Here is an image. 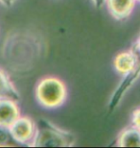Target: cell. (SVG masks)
I'll list each match as a JSON object with an SVG mask.
<instances>
[{"mask_svg":"<svg viewBox=\"0 0 140 148\" xmlns=\"http://www.w3.org/2000/svg\"><path fill=\"white\" fill-rule=\"evenodd\" d=\"M43 37L32 29L10 31L2 43L1 54L6 66L16 75H25L35 69L45 55Z\"/></svg>","mask_w":140,"mask_h":148,"instance_id":"cell-1","label":"cell"},{"mask_svg":"<svg viewBox=\"0 0 140 148\" xmlns=\"http://www.w3.org/2000/svg\"><path fill=\"white\" fill-rule=\"evenodd\" d=\"M76 137L69 131L57 126L46 118L36 122V133L31 147H72Z\"/></svg>","mask_w":140,"mask_h":148,"instance_id":"cell-2","label":"cell"},{"mask_svg":"<svg viewBox=\"0 0 140 148\" xmlns=\"http://www.w3.org/2000/svg\"><path fill=\"white\" fill-rule=\"evenodd\" d=\"M35 93L40 105L46 109H56L65 102L67 88L58 77L47 76L38 81Z\"/></svg>","mask_w":140,"mask_h":148,"instance_id":"cell-3","label":"cell"},{"mask_svg":"<svg viewBox=\"0 0 140 148\" xmlns=\"http://www.w3.org/2000/svg\"><path fill=\"white\" fill-rule=\"evenodd\" d=\"M14 140L20 145L31 146L36 133V122L31 117L20 115L9 127Z\"/></svg>","mask_w":140,"mask_h":148,"instance_id":"cell-4","label":"cell"},{"mask_svg":"<svg viewBox=\"0 0 140 148\" xmlns=\"http://www.w3.org/2000/svg\"><path fill=\"white\" fill-rule=\"evenodd\" d=\"M140 78V61L132 71L123 75V78L118 84V87L113 91L112 95L109 100V103L108 105V109L109 112L114 111L121 103L122 99L125 96L128 91H129L133 85L137 82V80Z\"/></svg>","mask_w":140,"mask_h":148,"instance_id":"cell-5","label":"cell"},{"mask_svg":"<svg viewBox=\"0 0 140 148\" xmlns=\"http://www.w3.org/2000/svg\"><path fill=\"white\" fill-rule=\"evenodd\" d=\"M140 61V52L133 44L130 50L118 53L113 60V66L116 72L122 76L130 72Z\"/></svg>","mask_w":140,"mask_h":148,"instance_id":"cell-6","label":"cell"},{"mask_svg":"<svg viewBox=\"0 0 140 148\" xmlns=\"http://www.w3.org/2000/svg\"><path fill=\"white\" fill-rule=\"evenodd\" d=\"M136 0H106L109 13L114 19L124 21L132 14Z\"/></svg>","mask_w":140,"mask_h":148,"instance_id":"cell-7","label":"cell"},{"mask_svg":"<svg viewBox=\"0 0 140 148\" xmlns=\"http://www.w3.org/2000/svg\"><path fill=\"white\" fill-rule=\"evenodd\" d=\"M17 101L10 98L0 99V124L10 127L20 116Z\"/></svg>","mask_w":140,"mask_h":148,"instance_id":"cell-8","label":"cell"},{"mask_svg":"<svg viewBox=\"0 0 140 148\" xmlns=\"http://www.w3.org/2000/svg\"><path fill=\"white\" fill-rule=\"evenodd\" d=\"M116 145L118 147H140V130L132 125L124 129L118 136Z\"/></svg>","mask_w":140,"mask_h":148,"instance_id":"cell-9","label":"cell"},{"mask_svg":"<svg viewBox=\"0 0 140 148\" xmlns=\"http://www.w3.org/2000/svg\"><path fill=\"white\" fill-rule=\"evenodd\" d=\"M1 98H10L18 102L20 94L9 76L0 69V99Z\"/></svg>","mask_w":140,"mask_h":148,"instance_id":"cell-10","label":"cell"},{"mask_svg":"<svg viewBox=\"0 0 140 148\" xmlns=\"http://www.w3.org/2000/svg\"><path fill=\"white\" fill-rule=\"evenodd\" d=\"M16 145H18V144L14 140L9 127L3 126L0 124V147H8V146H16Z\"/></svg>","mask_w":140,"mask_h":148,"instance_id":"cell-11","label":"cell"},{"mask_svg":"<svg viewBox=\"0 0 140 148\" xmlns=\"http://www.w3.org/2000/svg\"><path fill=\"white\" fill-rule=\"evenodd\" d=\"M132 125L140 130V108L133 111L132 114Z\"/></svg>","mask_w":140,"mask_h":148,"instance_id":"cell-12","label":"cell"},{"mask_svg":"<svg viewBox=\"0 0 140 148\" xmlns=\"http://www.w3.org/2000/svg\"><path fill=\"white\" fill-rule=\"evenodd\" d=\"M17 0H0V4L3 5L6 8H11L14 5Z\"/></svg>","mask_w":140,"mask_h":148,"instance_id":"cell-13","label":"cell"},{"mask_svg":"<svg viewBox=\"0 0 140 148\" xmlns=\"http://www.w3.org/2000/svg\"><path fill=\"white\" fill-rule=\"evenodd\" d=\"M92 2V4H93L96 8H102L104 5L106 4V0H90Z\"/></svg>","mask_w":140,"mask_h":148,"instance_id":"cell-14","label":"cell"},{"mask_svg":"<svg viewBox=\"0 0 140 148\" xmlns=\"http://www.w3.org/2000/svg\"><path fill=\"white\" fill-rule=\"evenodd\" d=\"M135 47H136V48H137V49L139 50V52H140V36L138 37V38H137V40H136V41H135Z\"/></svg>","mask_w":140,"mask_h":148,"instance_id":"cell-15","label":"cell"},{"mask_svg":"<svg viewBox=\"0 0 140 148\" xmlns=\"http://www.w3.org/2000/svg\"><path fill=\"white\" fill-rule=\"evenodd\" d=\"M136 2H140V0H136Z\"/></svg>","mask_w":140,"mask_h":148,"instance_id":"cell-16","label":"cell"},{"mask_svg":"<svg viewBox=\"0 0 140 148\" xmlns=\"http://www.w3.org/2000/svg\"><path fill=\"white\" fill-rule=\"evenodd\" d=\"M139 36H140V35H139Z\"/></svg>","mask_w":140,"mask_h":148,"instance_id":"cell-17","label":"cell"}]
</instances>
